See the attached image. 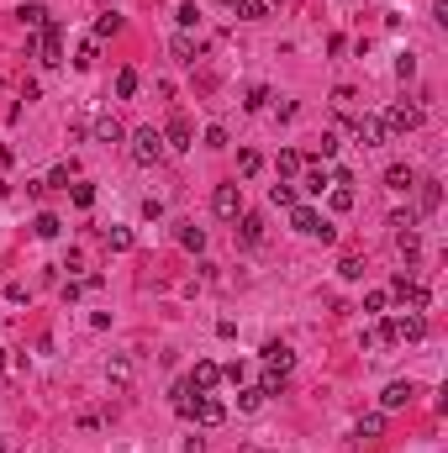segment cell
<instances>
[{"instance_id":"cell-1","label":"cell","mask_w":448,"mask_h":453,"mask_svg":"<svg viewBox=\"0 0 448 453\" xmlns=\"http://www.w3.org/2000/svg\"><path fill=\"white\" fill-rule=\"evenodd\" d=\"M169 148H164V132H154V127H142V132H132V158H137L142 169L148 164H158Z\"/></svg>"},{"instance_id":"cell-2","label":"cell","mask_w":448,"mask_h":453,"mask_svg":"<svg viewBox=\"0 0 448 453\" xmlns=\"http://www.w3.org/2000/svg\"><path fill=\"white\" fill-rule=\"evenodd\" d=\"M37 59H43L47 69H59V63H64V26L59 22H47L43 32H37Z\"/></svg>"},{"instance_id":"cell-3","label":"cell","mask_w":448,"mask_h":453,"mask_svg":"<svg viewBox=\"0 0 448 453\" xmlns=\"http://www.w3.org/2000/svg\"><path fill=\"white\" fill-rule=\"evenodd\" d=\"M211 211L222 216V222H237V216H243V185H216Z\"/></svg>"},{"instance_id":"cell-4","label":"cell","mask_w":448,"mask_h":453,"mask_svg":"<svg viewBox=\"0 0 448 453\" xmlns=\"http://www.w3.org/2000/svg\"><path fill=\"white\" fill-rule=\"evenodd\" d=\"M385 121V132H417L422 127V106H390V116H380Z\"/></svg>"},{"instance_id":"cell-5","label":"cell","mask_w":448,"mask_h":453,"mask_svg":"<svg viewBox=\"0 0 448 453\" xmlns=\"http://www.w3.org/2000/svg\"><path fill=\"white\" fill-rule=\"evenodd\" d=\"M390 295H396V300H406V306H417V311H422L427 300H433L422 285H417V279H406V275H396V279H390Z\"/></svg>"},{"instance_id":"cell-6","label":"cell","mask_w":448,"mask_h":453,"mask_svg":"<svg viewBox=\"0 0 448 453\" xmlns=\"http://www.w3.org/2000/svg\"><path fill=\"white\" fill-rule=\"evenodd\" d=\"M195 422H201V427H222V422H227V406L216 401V395H201V401H195Z\"/></svg>"},{"instance_id":"cell-7","label":"cell","mask_w":448,"mask_h":453,"mask_svg":"<svg viewBox=\"0 0 448 453\" xmlns=\"http://www.w3.org/2000/svg\"><path fill=\"white\" fill-rule=\"evenodd\" d=\"M237 238H243L248 248H259V243H264V216L259 211H243V216H237Z\"/></svg>"},{"instance_id":"cell-8","label":"cell","mask_w":448,"mask_h":453,"mask_svg":"<svg viewBox=\"0 0 448 453\" xmlns=\"http://www.w3.org/2000/svg\"><path fill=\"white\" fill-rule=\"evenodd\" d=\"M412 395H417V390H412V380H390V385H385V395H380V406H385V411H401Z\"/></svg>"},{"instance_id":"cell-9","label":"cell","mask_w":448,"mask_h":453,"mask_svg":"<svg viewBox=\"0 0 448 453\" xmlns=\"http://www.w3.org/2000/svg\"><path fill=\"white\" fill-rule=\"evenodd\" d=\"M354 132H359V143H364V148H380V143H385V121H380V116H359Z\"/></svg>"},{"instance_id":"cell-10","label":"cell","mask_w":448,"mask_h":453,"mask_svg":"<svg viewBox=\"0 0 448 453\" xmlns=\"http://www.w3.org/2000/svg\"><path fill=\"white\" fill-rule=\"evenodd\" d=\"M190 137H195V132H190V121H185V116H174V121H169V132H164V148H174V153H185V148H195Z\"/></svg>"},{"instance_id":"cell-11","label":"cell","mask_w":448,"mask_h":453,"mask_svg":"<svg viewBox=\"0 0 448 453\" xmlns=\"http://www.w3.org/2000/svg\"><path fill=\"white\" fill-rule=\"evenodd\" d=\"M216 380H222V369H216L211 358H201V364H195V374H190V390H216Z\"/></svg>"},{"instance_id":"cell-12","label":"cell","mask_w":448,"mask_h":453,"mask_svg":"<svg viewBox=\"0 0 448 453\" xmlns=\"http://www.w3.org/2000/svg\"><path fill=\"white\" fill-rule=\"evenodd\" d=\"M290 227H295V232H306V238H317V232H322V216L311 211V206H290Z\"/></svg>"},{"instance_id":"cell-13","label":"cell","mask_w":448,"mask_h":453,"mask_svg":"<svg viewBox=\"0 0 448 453\" xmlns=\"http://www.w3.org/2000/svg\"><path fill=\"white\" fill-rule=\"evenodd\" d=\"M380 432H385V411H364V417L354 422V438H359V443L380 438Z\"/></svg>"},{"instance_id":"cell-14","label":"cell","mask_w":448,"mask_h":453,"mask_svg":"<svg viewBox=\"0 0 448 453\" xmlns=\"http://www.w3.org/2000/svg\"><path fill=\"white\" fill-rule=\"evenodd\" d=\"M385 190H417V174L406 164H390L385 169Z\"/></svg>"},{"instance_id":"cell-15","label":"cell","mask_w":448,"mask_h":453,"mask_svg":"<svg viewBox=\"0 0 448 453\" xmlns=\"http://www.w3.org/2000/svg\"><path fill=\"white\" fill-rule=\"evenodd\" d=\"M264 364H269V369H280V374H290V364H295V353L285 343H269L264 348Z\"/></svg>"},{"instance_id":"cell-16","label":"cell","mask_w":448,"mask_h":453,"mask_svg":"<svg viewBox=\"0 0 448 453\" xmlns=\"http://www.w3.org/2000/svg\"><path fill=\"white\" fill-rule=\"evenodd\" d=\"M16 16H22V26H27V32H43V26H47V6H43V0H32V6H22Z\"/></svg>"},{"instance_id":"cell-17","label":"cell","mask_w":448,"mask_h":453,"mask_svg":"<svg viewBox=\"0 0 448 453\" xmlns=\"http://www.w3.org/2000/svg\"><path fill=\"white\" fill-rule=\"evenodd\" d=\"M396 337H401V343H422L427 322H422V316H406V322H396Z\"/></svg>"},{"instance_id":"cell-18","label":"cell","mask_w":448,"mask_h":453,"mask_svg":"<svg viewBox=\"0 0 448 453\" xmlns=\"http://www.w3.org/2000/svg\"><path fill=\"white\" fill-rule=\"evenodd\" d=\"M332 179H327V169H306V174H301V185H295V190H306V195H322L327 190Z\"/></svg>"},{"instance_id":"cell-19","label":"cell","mask_w":448,"mask_h":453,"mask_svg":"<svg viewBox=\"0 0 448 453\" xmlns=\"http://www.w3.org/2000/svg\"><path fill=\"white\" fill-rule=\"evenodd\" d=\"M32 232H37V238H59V232H64V222H59L53 211H43V216L32 222Z\"/></svg>"},{"instance_id":"cell-20","label":"cell","mask_w":448,"mask_h":453,"mask_svg":"<svg viewBox=\"0 0 448 453\" xmlns=\"http://www.w3.org/2000/svg\"><path fill=\"white\" fill-rule=\"evenodd\" d=\"M95 137H100V143H121V121L117 116H100V121H95Z\"/></svg>"},{"instance_id":"cell-21","label":"cell","mask_w":448,"mask_h":453,"mask_svg":"<svg viewBox=\"0 0 448 453\" xmlns=\"http://www.w3.org/2000/svg\"><path fill=\"white\" fill-rule=\"evenodd\" d=\"M169 53H174V63H195V43H190L185 32H179L174 43H169Z\"/></svg>"},{"instance_id":"cell-22","label":"cell","mask_w":448,"mask_h":453,"mask_svg":"<svg viewBox=\"0 0 448 453\" xmlns=\"http://www.w3.org/2000/svg\"><path fill=\"white\" fill-rule=\"evenodd\" d=\"M295 195H301V190H295L290 179H280V185H269V201H274V206H295Z\"/></svg>"},{"instance_id":"cell-23","label":"cell","mask_w":448,"mask_h":453,"mask_svg":"<svg viewBox=\"0 0 448 453\" xmlns=\"http://www.w3.org/2000/svg\"><path fill=\"white\" fill-rule=\"evenodd\" d=\"M117 95H121V100L137 95V69H121V74H117Z\"/></svg>"},{"instance_id":"cell-24","label":"cell","mask_w":448,"mask_h":453,"mask_svg":"<svg viewBox=\"0 0 448 453\" xmlns=\"http://www.w3.org/2000/svg\"><path fill=\"white\" fill-rule=\"evenodd\" d=\"M301 169H306V158L295 153V148H285V153H280V174L290 179V174H301Z\"/></svg>"},{"instance_id":"cell-25","label":"cell","mask_w":448,"mask_h":453,"mask_svg":"<svg viewBox=\"0 0 448 453\" xmlns=\"http://www.w3.org/2000/svg\"><path fill=\"white\" fill-rule=\"evenodd\" d=\"M417 185H422V211H438V201H443L438 179H417Z\"/></svg>"},{"instance_id":"cell-26","label":"cell","mask_w":448,"mask_h":453,"mask_svg":"<svg viewBox=\"0 0 448 453\" xmlns=\"http://www.w3.org/2000/svg\"><path fill=\"white\" fill-rule=\"evenodd\" d=\"M332 211H354V185H332Z\"/></svg>"},{"instance_id":"cell-27","label":"cell","mask_w":448,"mask_h":453,"mask_svg":"<svg viewBox=\"0 0 448 453\" xmlns=\"http://www.w3.org/2000/svg\"><path fill=\"white\" fill-rule=\"evenodd\" d=\"M237 16H243V22H259V16H269V6H264V0H237Z\"/></svg>"},{"instance_id":"cell-28","label":"cell","mask_w":448,"mask_h":453,"mask_svg":"<svg viewBox=\"0 0 448 453\" xmlns=\"http://www.w3.org/2000/svg\"><path fill=\"white\" fill-rule=\"evenodd\" d=\"M179 243H185L190 253H201L206 248V232H201V227H179Z\"/></svg>"},{"instance_id":"cell-29","label":"cell","mask_w":448,"mask_h":453,"mask_svg":"<svg viewBox=\"0 0 448 453\" xmlns=\"http://www.w3.org/2000/svg\"><path fill=\"white\" fill-rule=\"evenodd\" d=\"M237 406H243V411H259V406H264V390H259V385H248V390H237Z\"/></svg>"},{"instance_id":"cell-30","label":"cell","mask_w":448,"mask_h":453,"mask_svg":"<svg viewBox=\"0 0 448 453\" xmlns=\"http://www.w3.org/2000/svg\"><path fill=\"white\" fill-rule=\"evenodd\" d=\"M237 169H243V174H259V169H264V158L253 153V148H243V153H237Z\"/></svg>"},{"instance_id":"cell-31","label":"cell","mask_w":448,"mask_h":453,"mask_svg":"<svg viewBox=\"0 0 448 453\" xmlns=\"http://www.w3.org/2000/svg\"><path fill=\"white\" fill-rule=\"evenodd\" d=\"M106 374H111V385H127V380H132V364H127V358H111Z\"/></svg>"},{"instance_id":"cell-32","label":"cell","mask_w":448,"mask_h":453,"mask_svg":"<svg viewBox=\"0 0 448 453\" xmlns=\"http://www.w3.org/2000/svg\"><path fill=\"white\" fill-rule=\"evenodd\" d=\"M259 390H264V395H274V390H285V374H280V369H264V380H259Z\"/></svg>"},{"instance_id":"cell-33","label":"cell","mask_w":448,"mask_h":453,"mask_svg":"<svg viewBox=\"0 0 448 453\" xmlns=\"http://www.w3.org/2000/svg\"><path fill=\"white\" fill-rule=\"evenodd\" d=\"M243 106H248V111H264V106H269V90H264V84H253V90H248V100H243Z\"/></svg>"},{"instance_id":"cell-34","label":"cell","mask_w":448,"mask_h":453,"mask_svg":"<svg viewBox=\"0 0 448 453\" xmlns=\"http://www.w3.org/2000/svg\"><path fill=\"white\" fill-rule=\"evenodd\" d=\"M338 275H343V279H359V275H364V259H354V253H348V259L338 263Z\"/></svg>"},{"instance_id":"cell-35","label":"cell","mask_w":448,"mask_h":453,"mask_svg":"<svg viewBox=\"0 0 448 453\" xmlns=\"http://www.w3.org/2000/svg\"><path fill=\"white\" fill-rule=\"evenodd\" d=\"M174 22H179V26H195V22H201V11H195V0H185V6H179V11H174Z\"/></svg>"},{"instance_id":"cell-36","label":"cell","mask_w":448,"mask_h":453,"mask_svg":"<svg viewBox=\"0 0 448 453\" xmlns=\"http://www.w3.org/2000/svg\"><path fill=\"white\" fill-rule=\"evenodd\" d=\"M111 32H121V16H100V22H95V43L111 37Z\"/></svg>"},{"instance_id":"cell-37","label":"cell","mask_w":448,"mask_h":453,"mask_svg":"<svg viewBox=\"0 0 448 453\" xmlns=\"http://www.w3.org/2000/svg\"><path fill=\"white\" fill-rule=\"evenodd\" d=\"M69 179H74V164H59L53 174H47V185H59V190H69Z\"/></svg>"},{"instance_id":"cell-38","label":"cell","mask_w":448,"mask_h":453,"mask_svg":"<svg viewBox=\"0 0 448 453\" xmlns=\"http://www.w3.org/2000/svg\"><path fill=\"white\" fill-rule=\"evenodd\" d=\"M396 243H401L406 259H417V248H422V238H417V232H396Z\"/></svg>"},{"instance_id":"cell-39","label":"cell","mask_w":448,"mask_h":453,"mask_svg":"<svg viewBox=\"0 0 448 453\" xmlns=\"http://www.w3.org/2000/svg\"><path fill=\"white\" fill-rule=\"evenodd\" d=\"M69 195H74V206H95V185H69Z\"/></svg>"},{"instance_id":"cell-40","label":"cell","mask_w":448,"mask_h":453,"mask_svg":"<svg viewBox=\"0 0 448 453\" xmlns=\"http://www.w3.org/2000/svg\"><path fill=\"white\" fill-rule=\"evenodd\" d=\"M111 248H117V253L132 248V232H127V227H111Z\"/></svg>"},{"instance_id":"cell-41","label":"cell","mask_w":448,"mask_h":453,"mask_svg":"<svg viewBox=\"0 0 448 453\" xmlns=\"http://www.w3.org/2000/svg\"><path fill=\"white\" fill-rule=\"evenodd\" d=\"M385 300H390V290H369V295H364V311H385Z\"/></svg>"},{"instance_id":"cell-42","label":"cell","mask_w":448,"mask_h":453,"mask_svg":"<svg viewBox=\"0 0 448 453\" xmlns=\"http://www.w3.org/2000/svg\"><path fill=\"white\" fill-rule=\"evenodd\" d=\"M222 374H227V380H232V385H243V374H248V364H243V358H232V364H227V369H222Z\"/></svg>"},{"instance_id":"cell-43","label":"cell","mask_w":448,"mask_h":453,"mask_svg":"<svg viewBox=\"0 0 448 453\" xmlns=\"http://www.w3.org/2000/svg\"><path fill=\"white\" fill-rule=\"evenodd\" d=\"M206 148H227V132L222 127H206Z\"/></svg>"},{"instance_id":"cell-44","label":"cell","mask_w":448,"mask_h":453,"mask_svg":"<svg viewBox=\"0 0 448 453\" xmlns=\"http://www.w3.org/2000/svg\"><path fill=\"white\" fill-rule=\"evenodd\" d=\"M396 74H401V79H412V74H417V59H412V53H406V59H396Z\"/></svg>"},{"instance_id":"cell-45","label":"cell","mask_w":448,"mask_h":453,"mask_svg":"<svg viewBox=\"0 0 448 453\" xmlns=\"http://www.w3.org/2000/svg\"><path fill=\"white\" fill-rule=\"evenodd\" d=\"M74 63H80V69H90V63H95V37L84 43V48H80V59H74Z\"/></svg>"},{"instance_id":"cell-46","label":"cell","mask_w":448,"mask_h":453,"mask_svg":"<svg viewBox=\"0 0 448 453\" xmlns=\"http://www.w3.org/2000/svg\"><path fill=\"white\" fill-rule=\"evenodd\" d=\"M227 6H237V0H227Z\"/></svg>"},{"instance_id":"cell-47","label":"cell","mask_w":448,"mask_h":453,"mask_svg":"<svg viewBox=\"0 0 448 453\" xmlns=\"http://www.w3.org/2000/svg\"><path fill=\"white\" fill-rule=\"evenodd\" d=\"M0 453H6V443H0Z\"/></svg>"}]
</instances>
